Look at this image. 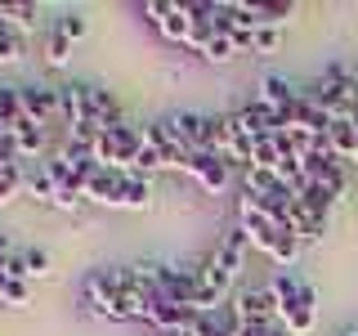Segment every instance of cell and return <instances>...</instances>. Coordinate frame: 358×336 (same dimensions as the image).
<instances>
[{"label": "cell", "mask_w": 358, "mask_h": 336, "mask_svg": "<svg viewBox=\"0 0 358 336\" xmlns=\"http://www.w3.org/2000/svg\"><path fill=\"white\" fill-rule=\"evenodd\" d=\"M166 126L188 153H220V121L215 117H201V112H175L166 117Z\"/></svg>", "instance_id": "obj_3"}, {"label": "cell", "mask_w": 358, "mask_h": 336, "mask_svg": "<svg viewBox=\"0 0 358 336\" xmlns=\"http://www.w3.org/2000/svg\"><path fill=\"white\" fill-rule=\"evenodd\" d=\"M233 314H238L242 328H273L278 318V305H273V291H238L233 296Z\"/></svg>", "instance_id": "obj_7"}, {"label": "cell", "mask_w": 358, "mask_h": 336, "mask_svg": "<svg viewBox=\"0 0 358 336\" xmlns=\"http://www.w3.org/2000/svg\"><path fill=\"white\" fill-rule=\"evenodd\" d=\"M291 233H296L300 242H318L322 233H327V220H318L305 202L296 197V202H291Z\"/></svg>", "instance_id": "obj_11"}, {"label": "cell", "mask_w": 358, "mask_h": 336, "mask_svg": "<svg viewBox=\"0 0 358 336\" xmlns=\"http://www.w3.org/2000/svg\"><path fill=\"white\" fill-rule=\"evenodd\" d=\"M201 59H206V63H229V59H238V50H233V41H229V36H220V31H215Z\"/></svg>", "instance_id": "obj_26"}, {"label": "cell", "mask_w": 358, "mask_h": 336, "mask_svg": "<svg viewBox=\"0 0 358 336\" xmlns=\"http://www.w3.org/2000/svg\"><path fill=\"white\" fill-rule=\"evenodd\" d=\"M273 328H278V323H273ZM273 328H238V336H268Z\"/></svg>", "instance_id": "obj_30"}, {"label": "cell", "mask_w": 358, "mask_h": 336, "mask_svg": "<svg viewBox=\"0 0 358 336\" xmlns=\"http://www.w3.org/2000/svg\"><path fill=\"white\" fill-rule=\"evenodd\" d=\"M18 193H27V175H22V166H0V206L14 202Z\"/></svg>", "instance_id": "obj_20"}, {"label": "cell", "mask_w": 358, "mask_h": 336, "mask_svg": "<svg viewBox=\"0 0 358 336\" xmlns=\"http://www.w3.org/2000/svg\"><path fill=\"white\" fill-rule=\"evenodd\" d=\"M67 59H72V41L59 36V31H45V63L50 67H67Z\"/></svg>", "instance_id": "obj_22"}, {"label": "cell", "mask_w": 358, "mask_h": 336, "mask_svg": "<svg viewBox=\"0 0 358 336\" xmlns=\"http://www.w3.org/2000/svg\"><path fill=\"white\" fill-rule=\"evenodd\" d=\"M22 59V36L0 18V63H18Z\"/></svg>", "instance_id": "obj_24"}, {"label": "cell", "mask_w": 358, "mask_h": 336, "mask_svg": "<svg viewBox=\"0 0 358 336\" xmlns=\"http://www.w3.org/2000/svg\"><path fill=\"white\" fill-rule=\"evenodd\" d=\"M171 9H175V5H166V0H148V5H139V14L148 18L152 27H162V22H166V14H171Z\"/></svg>", "instance_id": "obj_29"}, {"label": "cell", "mask_w": 358, "mask_h": 336, "mask_svg": "<svg viewBox=\"0 0 358 336\" xmlns=\"http://www.w3.org/2000/svg\"><path fill=\"white\" fill-rule=\"evenodd\" d=\"M246 18H251V27H282V22L296 14V5H282V0H273V5H260V0H251V5H238Z\"/></svg>", "instance_id": "obj_10"}, {"label": "cell", "mask_w": 358, "mask_h": 336, "mask_svg": "<svg viewBox=\"0 0 358 336\" xmlns=\"http://www.w3.org/2000/svg\"><path fill=\"white\" fill-rule=\"evenodd\" d=\"M157 336H197V328L188 323V328H175V332H157Z\"/></svg>", "instance_id": "obj_31"}, {"label": "cell", "mask_w": 358, "mask_h": 336, "mask_svg": "<svg viewBox=\"0 0 358 336\" xmlns=\"http://www.w3.org/2000/svg\"><path fill=\"white\" fill-rule=\"evenodd\" d=\"M184 175H193L206 193H224V188H229V179H233V166L224 162L220 153H188Z\"/></svg>", "instance_id": "obj_6"}, {"label": "cell", "mask_w": 358, "mask_h": 336, "mask_svg": "<svg viewBox=\"0 0 358 336\" xmlns=\"http://www.w3.org/2000/svg\"><path fill=\"white\" fill-rule=\"evenodd\" d=\"M14 144H18V157H36L45 148V130L36 126V121H22V126L14 130Z\"/></svg>", "instance_id": "obj_17"}, {"label": "cell", "mask_w": 358, "mask_h": 336, "mask_svg": "<svg viewBox=\"0 0 358 336\" xmlns=\"http://www.w3.org/2000/svg\"><path fill=\"white\" fill-rule=\"evenodd\" d=\"M354 162H358V157H354Z\"/></svg>", "instance_id": "obj_34"}, {"label": "cell", "mask_w": 358, "mask_h": 336, "mask_svg": "<svg viewBox=\"0 0 358 336\" xmlns=\"http://www.w3.org/2000/svg\"><path fill=\"white\" fill-rule=\"evenodd\" d=\"M300 246H305V242H300L296 233H291V224H287V229H278V238H273V251H268V255H273L278 265H296Z\"/></svg>", "instance_id": "obj_21"}, {"label": "cell", "mask_w": 358, "mask_h": 336, "mask_svg": "<svg viewBox=\"0 0 358 336\" xmlns=\"http://www.w3.org/2000/svg\"><path fill=\"white\" fill-rule=\"evenodd\" d=\"M143 144H148V148L166 162V171H184L188 148L171 134V126H166V121H148V126H143Z\"/></svg>", "instance_id": "obj_9"}, {"label": "cell", "mask_w": 358, "mask_h": 336, "mask_svg": "<svg viewBox=\"0 0 358 336\" xmlns=\"http://www.w3.org/2000/svg\"><path fill=\"white\" fill-rule=\"evenodd\" d=\"M296 90L287 85V76H278V72H268L264 81H260V104H268V108H278V112H287L291 104H296Z\"/></svg>", "instance_id": "obj_12"}, {"label": "cell", "mask_w": 358, "mask_h": 336, "mask_svg": "<svg viewBox=\"0 0 358 336\" xmlns=\"http://www.w3.org/2000/svg\"><path fill=\"white\" fill-rule=\"evenodd\" d=\"M27 193L36 202H45V206H59V184L50 179V171H31L27 175Z\"/></svg>", "instance_id": "obj_18"}, {"label": "cell", "mask_w": 358, "mask_h": 336, "mask_svg": "<svg viewBox=\"0 0 358 336\" xmlns=\"http://www.w3.org/2000/svg\"><path fill=\"white\" fill-rule=\"evenodd\" d=\"M268 336H291V332L282 328V323H278V328H273V332H268Z\"/></svg>", "instance_id": "obj_32"}, {"label": "cell", "mask_w": 358, "mask_h": 336, "mask_svg": "<svg viewBox=\"0 0 358 336\" xmlns=\"http://www.w3.org/2000/svg\"><path fill=\"white\" fill-rule=\"evenodd\" d=\"M85 14H76V9H63L59 18H54V31H59V36H67V41H81L85 36Z\"/></svg>", "instance_id": "obj_23"}, {"label": "cell", "mask_w": 358, "mask_h": 336, "mask_svg": "<svg viewBox=\"0 0 358 336\" xmlns=\"http://www.w3.org/2000/svg\"><path fill=\"white\" fill-rule=\"evenodd\" d=\"M268 291H273V305H278L282 328L291 336H309L313 318H318V296H313V287L300 283V278H291V274H278Z\"/></svg>", "instance_id": "obj_1"}, {"label": "cell", "mask_w": 358, "mask_h": 336, "mask_svg": "<svg viewBox=\"0 0 358 336\" xmlns=\"http://www.w3.org/2000/svg\"><path fill=\"white\" fill-rule=\"evenodd\" d=\"M157 31H162L166 41H175V45H188V41H193V18H188V5H175Z\"/></svg>", "instance_id": "obj_16"}, {"label": "cell", "mask_w": 358, "mask_h": 336, "mask_svg": "<svg viewBox=\"0 0 358 336\" xmlns=\"http://www.w3.org/2000/svg\"><path fill=\"white\" fill-rule=\"evenodd\" d=\"M22 260H27L31 278H45V274H50V255H45V251H36V246H27V251H22Z\"/></svg>", "instance_id": "obj_28"}, {"label": "cell", "mask_w": 358, "mask_h": 336, "mask_svg": "<svg viewBox=\"0 0 358 336\" xmlns=\"http://www.w3.org/2000/svg\"><path fill=\"white\" fill-rule=\"evenodd\" d=\"M85 305L99 314V318H126L121 309V283H117V269H99V274L85 278Z\"/></svg>", "instance_id": "obj_5"}, {"label": "cell", "mask_w": 358, "mask_h": 336, "mask_svg": "<svg viewBox=\"0 0 358 336\" xmlns=\"http://www.w3.org/2000/svg\"><path fill=\"white\" fill-rule=\"evenodd\" d=\"M341 336H358V328H350V332H341Z\"/></svg>", "instance_id": "obj_33"}, {"label": "cell", "mask_w": 358, "mask_h": 336, "mask_svg": "<svg viewBox=\"0 0 358 336\" xmlns=\"http://www.w3.org/2000/svg\"><path fill=\"white\" fill-rule=\"evenodd\" d=\"M18 90H22V112H27V121L50 126L54 117H63V108H59V85L31 81V85H18Z\"/></svg>", "instance_id": "obj_8"}, {"label": "cell", "mask_w": 358, "mask_h": 336, "mask_svg": "<svg viewBox=\"0 0 358 336\" xmlns=\"http://www.w3.org/2000/svg\"><path fill=\"white\" fill-rule=\"evenodd\" d=\"M148 202H152L148 179H139V175H121V193H117V206H121V211H143Z\"/></svg>", "instance_id": "obj_14"}, {"label": "cell", "mask_w": 358, "mask_h": 336, "mask_svg": "<svg viewBox=\"0 0 358 336\" xmlns=\"http://www.w3.org/2000/svg\"><path fill=\"white\" fill-rule=\"evenodd\" d=\"M282 41V27H255V54H273Z\"/></svg>", "instance_id": "obj_27"}, {"label": "cell", "mask_w": 358, "mask_h": 336, "mask_svg": "<svg viewBox=\"0 0 358 336\" xmlns=\"http://www.w3.org/2000/svg\"><path fill=\"white\" fill-rule=\"evenodd\" d=\"M327 144H331V157L354 162V157H358V130H354V121H331Z\"/></svg>", "instance_id": "obj_13"}, {"label": "cell", "mask_w": 358, "mask_h": 336, "mask_svg": "<svg viewBox=\"0 0 358 336\" xmlns=\"http://www.w3.org/2000/svg\"><path fill=\"white\" fill-rule=\"evenodd\" d=\"M0 305L22 309V305H27V283H18V278H5V274H0Z\"/></svg>", "instance_id": "obj_25"}, {"label": "cell", "mask_w": 358, "mask_h": 336, "mask_svg": "<svg viewBox=\"0 0 358 336\" xmlns=\"http://www.w3.org/2000/svg\"><path fill=\"white\" fill-rule=\"evenodd\" d=\"M0 130H5V126H0Z\"/></svg>", "instance_id": "obj_35"}, {"label": "cell", "mask_w": 358, "mask_h": 336, "mask_svg": "<svg viewBox=\"0 0 358 336\" xmlns=\"http://www.w3.org/2000/svg\"><path fill=\"white\" fill-rule=\"evenodd\" d=\"M0 18H5L18 36L22 31H36V5H0Z\"/></svg>", "instance_id": "obj_19"}, {"label": "cell", "mask_w": 358, "mask_h": 336, "mask_svg": "<svg viewBox=\"0 0 358 336\" xmlns=\"http://www.w3.org/2000/svg\"><path fill=\"white\" fill-rule=\"evenodd\" d=\"M220 121V157L229 166H251V148H255V134L246 130L242 112H229V117H215Z\"/></svg>", "instance_id": "obj_4"}, {"label": "cell", "mask_w": 358, "mask_h": 336, "mask_svg": "<svg viewBox=\"0 0 358 336\" xmlns=\"http://www.w3.org/2000/svg\"><path fill=\"white\" fill-rule=\"evenodd\" d=\"M139 153H143V130H139V126L99 130V148H94V162H99V166H108V171H121V175H134V166H139Z\"/></svg>", "instance_id": "obj_2"}, {"label": "cell", "mask_w": 358, "mask_h": 336, "mask_svg": "<svg viewBox=\"0 0 358 336\" xmlns=\"http://www.w3.org/2000/svg\"><path fill=\"white\" fill-rule=\"evenodd\" d=\"M22 121H27V112H22V90L18 85H0V126L14 134Z\"/></svg>", "instance_id": "obj_15"}]
</instances>
